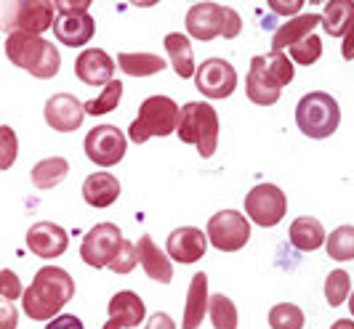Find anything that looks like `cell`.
<instances>
[{
    "label": "cell",
    "mask_w": 354,
    "mask_h": 329,
    "mask_svg": "<svg viewBox=\"0 0 354 329\" xmlns=\"http://www.w3.org/2000/svg\"><path fill=\"white\" fill-rule=\"evenodd\" d=\"M72 297H75V281L70 274L59 266H46L37 271L32 284L21 295V308L32 321H51Z\"/></svg>",
    "instance_id": "6da1fadb"
},
{
    "label": "cell",
    "mask_w": 354,
    "mask_h": 329,
    "mask_svg": "<svg viewBox=\"0 0 354 329\" xmlns=\"http://www.w3.org/2000/svg\"><path fill=\"white\" fill-rule=\"evenodd\" d=\"M6 56L19 70L30 72L32 77H40V80L56 77L62 67V56L53 43H48L46 37L24 35V32L6 35Z\"/></svg>",
    "instance_id": "7a4b0ae2"
},
{
    "label": "cell",
    "mask_w": 354,
    "mask_h": 329,
    "mask_svg": "<svg viewBox=\"0 0 354 329\" xmlns=\"http://www.w3.org/2000/svg\"><path fill=\"white\" fill-rule=\"evenodd\" d=\"M178 120H181V106L171 96H149L139 106L136 120L128 125V139L133 143L165 139L178 130Z\"/></svg>",
    "instance_id": "3957f363"
},
{
    "label": "cell",
    "mask_w": 354,
    "mask_h": 329,
    "mask_svg": "<svg viewBox=\"0 0 354 329\" xmlns=\"http://www.w3.org/2000/svg\"><path fill=\"white\" fill-rule=\"evenodd\" d=\"M178 139L192 143L203 159L216 154L218 149V114L208 101H189L181 106Z\"/></svg>",
    "instance_id": "277c9868"
},
{
    "label": "cell",
    "mask_w": 354,
    "mask_h": 329,
    "mask_svg": "<svg viewBox=\"0 0 354 329\" xmlns=\"http://www.w3.org/2000/svg\"><path fill=\"white\" fill-rule=\"evenodd\" d=\"M296 125L306 139H328L341 125V106L330 93L312 90L296 104Z\"/></svg>",
    "instance_id": "5b68a950"
},
{
    "label": "cell",
    "mask_w": 354,
    "mask_h": 329,
    "mask_svg": "<svg viewBox=\"0 0 354 329\" xmlns=\"http://www.w3.org/2000/svg\"><path fill=\"white\" fill-rule=\"evenodd\" d=\"M56 6L51 0H8L3 6V30L8 35L24 32V35H37L53 27L56 21Z\"/></svg>",
    "instance_id": "8992f818"
},
{
    "label": "cell",
    "mask_w": 354,
    "mask_h": 329,
    "mask_svg": "<svg viewBox=\"0 0 354 329\" xmlns=\"http://www.w3.org/2000/svg\"><path fill=\"white\" fill-rule=\"evenodd\" d=\"M208 242L221 252H237L250 239V218L237 210H221L208 221Z\"/></svg>",
    "instance_id": "52a82bcc"
},
{
    "label": "cell",
    "mask_w": 354,
    "mask_h": 329,
    "mask_svg": "<svg viewBox=\"0 0 354 329\" xmlns=\"http://www.w3.org/2000/svg\"><path fill=\"white\" fill-rule=\"evenodd\" d=\"M83 149L93 165L99 168H115L125 157L128 149V139L118 125H96L86 133Z\"/></svg>",
    "instance_id": "ba28073f"
},
{
    "label": "cell",
    "mask_w": 354,
    "mask_h": 329,
    "mask_svg": "<svg viewBox=\"0 0 354 329\" xmlns=\"http://www.w3.org/2000/svg\"><path fill=\"white\" fill-rule=\"evenodd\" d=\"M245 212H248V218L256 226L272 228V226H277L285 218V212H288V197L274 183H259L245 197Z\"/></svg>",
    "instance_id": "9c48e42d"
},
{
    "label": "cell",
    "mask_w": 354,
    "mask_h": 329,
    "mask_svg": "<svg viewBox=\"0 0 354 329\" xmlns=\"http://www.w3.org/2000/svg\"><path fill=\"white\" fill-rule=\"evenodd\" d=\"M125 237L115 223H96L80 244V258L91 268H104L120 252Z\"/></svg>",
    "instance_id": "30bf717a"
},
{
    "label": "cell",
    "mask_w": 354,
    "mask_h": 329,
    "mask_svg": "<svg viewBox=\"0 0 354 329\" xmlns=\"http://www.w3.org/2000/svg\"><path fill=\"white\" fill-rule=\"evenodd\" d=\"M237 86V70L227 59H205L195 72V88L205 99H230Z\"/></svg>",
    "instance_id": "8fae6325"
},
{
    "label": "cell",
    "mask_w": 354,
    "mask_h": 329,
    "mask_svg": "<svg viewBox=\"0 0 354 329\" xmlns=\"http://www.w3.org/2000/svg\"><path fill=\"white\" fill-rule=\"evenodd\" d=\"M224 8L227 6H218V3H195L184 19L187 32L203 43H208L213 37H224V24H227Z\"/></svg>",
    "instance_id": "7c38bea8"
},
{
    "label": "cell",
    "mask_w": 354,
    "mask_h": 329,
    "mask_svg": "<svg viewBox=\"0 0 354 329\" xmlns=\"http://www.w3.org/2000/svg\"><path fill=\"white\" fill-rule=\"evenodd\" d=\"M24 242H27V250L37 258H59L70 247V234L59 223L40 221V223H35L27 231Z\"/></svg>",
    "instance_id": "4fadbf2b"
},
{
    "label": "cell",
    "mask_w": 354,
    "mask_h": 329,
    "mask_svg": "<svg viewBox=\"0 0 354 329\" xmlns=\"http://www.w3.org/2000/svg\"><path fill=\"white\" fill-rule=\"evenodd\" d=\"M205 250H208V234H203L195 226H181V228H174L168 234L165 252L176 263H184V266L197 263L205 255Z\"/></svg>",
    "instance_id": "5bb4252c"
},
{
    "label": "cell",
    "mask_w": 354,
    "mask_h": 329,
    "mask_svg": "<svg viewBox=\"0 0 354 329\" xmlns=\"http://www.w3.org/2000/svg\"><path fill=\"white\" fill-rule=\"evenodd\" d=\"M86 120V106L72 93H56L46 101V122L59 133H72Z\"/></svg>",
    "instance_id": "9a60e30c"
},
{
    "label": "cell",
    "mask_w": 354,
    "mask_h": 329,
    "mask_svg": "<svg viewBox=\"0 0 354 329\" xmlns=\"http://www.w3.org/2000/svg\"><path fill=\"white\" fill-rule=\"evenodd\" d=\"M109 319H106L104 329H136L144 324L147 319V308H144L142 297L131 290H120L109 300Z\"/></svg>",
    "instance_id": "2e32d148"
},
{
    "label": "cell",
    "mask_w": 354,
    "mask_h": 329,
    "mask_svg": "<svg viewBox=\"0 0 354 329\" xmlns=\"http://www.w3.org/2000/svg\"><path fill=\"white\" fill-rule=\"evenodd\" d=\"M115 70H118V61H112V56L102 48H86L75 61V74L86 86H109Z\"/></svg>",
    "instance_id": "e0dca14e"
},
{
    "label": "cell",
    "mask_w": 354,
    "mask_h": 329,
    "mask_svg": "<svg viewBox=\"0 0 354 329\" xmlns=\"http://www.w3.org/2000/svg\"><path fill=\"white\" fill-rule=\"evenodd\" d=\"M245 93L256 106H272L280 101L283 88H277V83L269 77L266 72V56H253L250 59V70L245 77Z\"/></svg>",
    "instance_id": "ac0fdd59"
},
{
    "label": "cell",
    "mask_w": 354,
    "mask_h": 329,
    "mask_svg": "<svg viewBox=\"0 0 354 329\" xmlns=\"http://www.w3.org/2000/svg\"><path fill=\"white\" fill-rule=\"evenodd\" d=\"M96 32V21L91 14H59L53 21V35L59 43L70 46V48H80L91 43V37Z\"/></svg>",
    "instance_id": "d6986e66"
},
{
    "label": "cell",
    "mask_w": 354,
    "mask_h": 329,
    "mask_svg": "<svg viewBox=\"0 0 354 329\" xmlns=\"http://www.w3.org/2000/svg\"><path fill=\"white\" fill-rule=\"evenodd\" d=\"M211 308V295H208V274H195L189 281V292H187V306H184V321L181 329H200L205 313Z\"/></svg>",
    "instance_id": "ffe728a7"
},
{
    "label": "cell",
    "mask_w": 354,
    "mask_h": 329,
    "mask_svg": "<svg viewBox=\"0 0 354 329\" xmlns=\"http://www.w3.org/2000/svg\"><path fill=\"white\" fill-rule=\"evenodd\" d=\"M317 24H322V17H319V14H301V17L288 19L283 27L274 32V37H272V51H285V48L299 46L301 40H306L309 35H315Z\"/></svg>",
    "instance_id": "44dd1931"
},
{
    "label": "cell",
    "mask_w": 354,
    "mask_h": 329,
    "mask_svg": "<svg viewBox=\"0 0 354 329\" xmlns=\"http://www.w3.org/2000/svg\"><path fill=\"white\" fill-rule=\"evenodd\" d=\"M120 197V181L106 170H99V173H91L86 181H83V199L88 202L91 208L104 210L109 205H115Z\"/></svg>",
    "instance_id": "7402d4cb"
},
{
    "label": "cell",
    "mask_w": 354,
    "mask_h": 329,
    "mask_svg": "<svg viewBox=\"0 0 354 329\" xmlns=\"http://www.w3.org/2000/svg\"><path fill=\"white\" fill-rule=\"evenodd\" d=\"M136 250H139V263H142L147 277L160 281V284H171L174 281V266H171L168 252H160V247L149 237H142L136 242Z\"/></svg>",
    "instance_id": "603a6c76"
},
{
    "label": "cell",
    "mask_w": 354,
    "mask_h": 329,
    "mask_svg": "<svg viewBox=\"0 0 354 329\" xmlns=\"http://www.w3.org/2000/svg\"><path fill=\"white\" fill-rule=\"evenodd\" d=\"M165 51H168V59H171V67L176 72L181 80H189L197 72L195 67V51H192V43L189 37L181 35V32H171L162 40Z\"/></svg>",
    "instance_id": "cb8c5ba5"
},
{
    "label": "cell",
    "mask_w": 354,
    "mask_h": 329,
    "mask_svg": "<svg viewBox=\"0 0 354 329\" xmlns=\"http://www.w3.org/2000/svg\"><path fill=\"white\" fill-rule=\"evenodd\" d=\"M290 244L296 247V250H301V252H315L319 250L322 244L328 242V237H325V228L319 223L317 218H309V215H301V218H296L293 223H290Z\"/></svg>",
    "instance_id": "d4e9b609"
},
{
    "label": "cell",
    "mask_w": 354,
    "mask_h": 329,
    "mask_svg": "<svg viewBox=\"0 0 354 329\" xmlns=\"http://www.w3.org/2000/svg\"><path fill=\"white\" fill-rule=\"evenodd\" d=\"M354 24V0H330L322 11V30L333 37H344Z\"/></svg>",
    "instance_id": "484cf974"
},
{
    "label": "cell",
    "mask_w": 354,
    "mask_h": 329,
    "mask_svg": "<svg viewBox=\"0 0 354 329\" xmlns=\"http://www.w3.org/2000/svg\"><path fill=\"white\" fill-rule=\"evenodd\" d=\"M67 173H70V162L64 157H46V159L35 162V168H32V183H35V189L48 191L59 186L67 178Z\"/></svg>",
    "instance_id": "4316f807"
},
{
    "label": "cell",
    "mask_w": 354,
    "mask_h": 329,
    "mask_svg": "<svg viewBox=\"0 0 354 329\" xmlns=\"http://www.w3.org/2000/svg\"><path fill=\"white\" fill-rule=\"evenodd\" d=\"M115 61L128 77H149L168 67L165 59H160L155 53H120Z\"/></svg>",
    "instance_id": "83f0119b"
},
{
    "label": "cell",
    "mask_w": 354,
    "mask_h": 329,
    "mask_svg": "<svg viewBox=\"0 0 354 329\" xmlns=\"http://www.w3.org/2000/svg\"><path fill=\"white\" fill-rule=\"evenodd\" d=\"M120 99H123V83L120 80H112L109 86L102 88V93L96 96V99H91V101H86V114H91V117H102V114H106V112H115L118 109V104H120Z\"/></svg>",
    "instance_id": "f1b7e54d"
},
{
    "label": "cell",
    "mask_w": 354,
    "mask_h": 329,
    "mask_svg": "<svg viewBox=\"0 0 354 329\" xmlns=\"http://www.w3.org/2000/svg\"><path fill=\"white\" fill-rule=\"evenodd\" d=\"M328 255L338 263L354 260V226H338L333 234H328Z\"/></svg>",
    "instance_id": "f546056e"
},
{
    "label": "cell",
    "mask_w": 354,
    "mask_h": 329,
    "mask_svg": "<svg viewBox=\"0 0 354 329\" xmlns=\"http://www.w3.org/2000/svg\"><path fill=\"white\" fill-rule=\"evenodd\" d=\"M213 329H237V308L227 295H211V308H208Z\"/></svg>",
    "instance_id": "4dcf8cb0"
},
{
    "label": "cell",
    "mask_w": 354,
    "mask_h": 329,
    "mask_svg": "<svg viewBox=\"0 0 354 329\" xmlns=\"http://www.w3.org/2000/svg\"><path fill=\"white\" fill-rule=\"evenodd\" d=\"M349 295H352V277L344 268H336L325 277V300L330 308H338Z\"/></svg>",
    "instance_id": "1f68e13d"
},
{
    "label": "cell",
    "mask_w": 354,
    "mask_h": 329,
    "mask_svg": "<svg viewBox=\"0 0 354 329\" xmlns=\"http://www.w3.org/2000/svg\"><path fill=\"white\" fill-rule=\"evenodd\" d=\"M306 319L304 311L293 303H277L269 311V327L272 329H304Z\"/></svg>",
    "instance_id": "d6a6232c"
},
{
    "label": "cell",
    "mask_w": 354,
    "mask_h": 329,
    "mask_svg": "<svg viewBox=\"0 0 354 329\" xmlns=\"http://www.w3.org/2000/svg\"><path fill=\"white\" fill-rule=\"evenodd\" d=\"M266 72H269V77L277 83V88H285L293 83V61H290V56H285L283 51L266 53Z\"/></svg>",
    "instance_id": "836d02e7"
},
{
    "label": "cell",
    "mask_w": 354,
    "mask_h": 329,
    "mask_svg": "<svg viewBox=\"0 0 354 329\" xmlns=\"http://www.w3.org/2000/svg\"><path fill=\"white\" fill-rule=\"evenodd\" d=\"M288 56H290V61H296L299 67H312L319 56H322V40H319V35H309L306 40H301L299 46L288 48Z\"/></svg>",
    "instance_id": "e575fe53"
},
{
    "label": "cell",
    "mask_w": 354,
    "mask_h": 329,
    "mask_svg": "<svg viewBox=\"0 0 354 329\" xmlns=\"http://www.w3.org/2000/svg\"><path fill=\"white\" fill-rule=\"evenodd\" d=\"M136 266H139V250H136V244H131L125 239L123 247H120V252L109 263V268H112L115 274H131Z\"/></svg>",
    "instance_id": "d590c367"
},
{
    "label": "cell",
    "mask_w": 354,
    "mask_h": 329,
    "mask_svg": "<svg viewBox=\"0 0 354 329\" xmlns=\"http://www.w3.org/2000/svg\"><path fill=\"white\" fill-rule=\"evenodd\" d=\"M306 0H269V8L280 17H301V8Z\"/></svg>",
    "instance_id": "8d00e7d4"
},
{
    "label": "cell",
    "mask_w": 354,
    "mask_h": 329,
    "mask_svg": "<svg viewBox=\"0 0 354 329\" xmlns=\"http://www.w3.org/2000/svg\"><path fill=\"white\" fill-rule=\"evenodd\" d=\"M3 297L6 300H17V297H21V284H19V279L17 274L11 271V268H3Z\"/></svg>",
    "instance_id": "74e56055"
},
{
    "label": "cell",
    "mask_w": 354,
    "mask_h": 329,
    "mask_svg": "<svg viewBox=\"0 0 354 329\" xmlns=\"http://www.w3.org/2000/svg\"><path fill=\"white\" fill-rule=\"evenodd\" d=\"M3 139H6V154H3V162H0V168L3 170H8L11 168V162H14V157H17V136H14V130L8 128V125H3Z\"/></svg>",
    "instance_id": "f35d334b"
},
{
    "label": "cell",
    "mask_w": 354,
    "mask_h": 329,
    "mask_svg": "<svg viewBox=\"0 0 354 329\" xmlns=\"http://www.w3.org/2000/svg\"><path fill=\"white\" fill-rule=\"evenodd\" d=\"M224 17H227V24H224V37L227 40H234V37L243 32V19H240V14L234 11V8H224Z\"/></svg>",
    "instance_id": "ab89813d"
},
{
    "label": "cell",
    "mask_w": 354,
    "mask_h": 329,
    "mask_svg": "<svg viewBox=\"0 0 354 329\" xmlns=\"http://www.w3.org/2000/svg\"><path fill=\"white\" fill-rule=\"evenodd\" d=\"M59 14H88L91 8V0H56L53 3Z\"/></svg>",
    "instance_id": "60d3db41"
},
{
    "label": "cell",
    "mask_w": 354,
    "mask_h": 329,
    "mask_svg": "<svg viewBox=\"0 0 354 329\" xmlns=\"http://www.w3.org/2000/svg\"><path fill=\"white\" fill-rule=\"evenodd\" d=\"M46 329H86V327H83V321H80L77 316L64 313V316H56V319H51V321L46 324Z\"/></svg>",
    "instance_id": "b9f144b4"
},
{
    "label": "cell",
    "mask_w": 354,
    "mask_h": 329,
    "mask_svg": "<svg viewBox=\"0 0 354 329\" xmlns=\"http://www.w3.org/2000/svg\"><path fill=\"white\" fill-rule=\"evenodd\" d=\"M144 329H176V324H174V319L168 316V313H152L149 319H147V324H144Z\"/></svg>",
    "instance_id": "7bdbcfd3"
},
{
    "label": "cell",
    "mask_w": 354,
    "mask_h": 329,
    "mask_svg": "<svg viewBox=\"0 0 354 329\" xmlns=\"http://www.w3.org/2000/svg\"><path fill=\"white\" fill-rule=\"evenodd\" d=\"M0 316H3V329H14V324H17V311H14L11 300H6V303H3Z\"/></svg>",
    "instance_id": "ee69618b"
},
{
    "label": "cell",
    "mask_w": 354,
    "mask_h": 329,
    "mask_svg": "<svg viewBox=\"0 0 354 329\" xmlns=\"http://www.w3.org/2000/svg\"><path fill=\"white\" fill-rule=\"evenodd\" d=\"M341 53H344V59H346V61H352V59H354V24H352V30L344 35V43H341Z\"/></svg>",
    "instance_id": "f6af8a7d"
},
{
    "label": "cell",
    "mask_w": 354,
    "mask_h": 329,
    "mask_svg": "<svg viewBox=\"0 0 354 329\" xmlns=\"http://www.w3.org/2000/svg\"><path fill=\"white\" fill-rule=\"evenodd\" d=\"M330 329H354V321L352 319H338V321H333Z\"/></svg>",
    "instance_id": "bcb514c9"
},
{
    "label": "cell",
    "mask_w": 354,
    "mask_h": 329,
    "mask_svg": "<svg viewBox=\"0 0 354 329\" xmlns=\"http://www.w3.org/2000/svg\"><path fill=\"white\" fill-rule=\"evenodd\" d=\"M349 311H352V316H354V292L349 295Z\"/></svg>",
    "instance_id": "7dc6e473"
}]
</instances>
